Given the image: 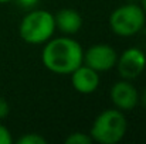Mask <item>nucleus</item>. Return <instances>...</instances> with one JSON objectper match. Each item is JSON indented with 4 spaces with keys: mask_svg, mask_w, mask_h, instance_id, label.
<instances>
[{
    "mask_svg": "<svg viewBox=\"0 0 146 144\" xmlns=\"http://www.w3.org/2000/svg\"><path fill=\"white\" fill-rule=\"evenodd\" d=\"M43 65L52 74L70 75L84 62V49L71 36L50 38L41 52Z\"/></svg>",
    "mask_w": 146,
    "mask_h": 144,
    "instance_id": "f257e3e1",
    "label": "nucleus"
},
{
    "mask_svg": "<svg viewBox=\"0 0 146 144\" xmlns=\"http://www.w3.org/2000/svg\"><path fill=\"white\" fill-rule=\"evenodd\" d=\"M55 33L54 14L48 10L30 9L19 24V34L21 40L31 45H41L52 38Z\"/></svg>",
    "mask_w": 146,
    "mask_h": 144,
    "instance_id": "f03ea898",
    "label": "nucleus"
},
{
    "mask_svg": "<svg viewBox=\"0 0 146 144\" xmlns=\"http://www.w3.org/2000/svg\"><path fill=\"white\" fill-rule=\"evenodd\" d=\"M128 130V122L122 110L106 109L102 110L92 122L90 136L92 141L99 144H116L119 143Z\"/></svg>",
    "mask_w": 146,
    "mask_h": 144,
    "instance_id": "7ed1b4c3",
    "label": "nucleus"
},
{
    "mask_svg": "<svg viewBox=\"0 0 146 144\" xmlns=\"http://www.w3.org/2000/svg\"><path fill=\"white\" fill-rule=\"evenodd\" d=\"M146 13L139 3H125L109 16V27L119 37H132L145 27Z\"/></svg>",
    "mask_w": 146,
    "mask_h": 144,
    "instance_id": "20e7f679",
    "label": "nucleus"
},
{
    "mask_svg": "<svg viewBox=\"0 0 146 144\" xmlns=\"http://www.w3.org/2000/svg\"><path fill=\"white\" fill-rule=\"evenodd\" d=\"M116 69L122 79H136L146 68V55L138 47L126 48L116 59Z\"/></svg>",
    "mask_w": 146,
    "mask_h": 144,
    "instance_id": "39448f33",
    "label": "nucleus"
},
{
    "mask_svg": "<svg viewBox=\"0 0 146 144\" xmlns=\"http://www.w3.org/2000/svg\"><path fill=\"white\" fill-rule=\"evenodd\" d=\"M118 52L108 44H95L84 51V62L97 72H106L115 68Z\"/></svg>",
    "mask_w": 146,
    "mask_h": 144,
    "instance_id": "423d86ee",
    "label": "nucleus"
},
{
    "mask_svg": "<svg viewBox=\"0 0 146 144\" xmlns=\"http://www.w3.org/2000/svg\"><path fill=\"white\" fill-rule=\"evenodd\" d=\"M109 97L119 110H132L139 103V92L128 79L115 82L109 91Z\"/></svg>",
    "mask_w": 146,
    "mask_h": 144,
    "instance_id": "0eeeda50",
    "label": "nucleus"
},
{
    "mask_svg": "<svg viewBox=\"0 0 146 144\" xmlns=\"http://www.w3.org/2000/svg\"><path fill=\"white\" fill-rule=\"evenodd\" d=\"M71 85L72 88L82 95L94 93L99 86V72L82 64L71 74Z\"/></svg>",
    "mask_w": 146,
    "mask_h": 144,
    "instance_id": "6e6552de",
    "label": "nucleus"
},
{
    "mask_svg": "<svg viewBox=\"0 0 146 144\" xmlns=\"http://www.w3.org/2000/svg\"><path fill=\"white\" fill-rule=\"evenodd\" d=\"M55 30L62 33L64 36H74L82 27V17L74 9H61L54 16Z\"/></svg>",
    "mask_w": 146,
    "mask_h": 144,
    "instance_id": "1a4fd4ad",
    "label": "nucleus"
},
{
    "mask_svg": "<svg viewBox=\"0 0 146 144\" xmlns=\"http://www.w3.org/2000/svg\"><path fill=\"white\" fill-rule=\"evenodd\" d=\"M92 139L90 134L82 133V132H77V133H71L67 139L65 144H92Z\"/></svg>",
    "mask_w": 146,
    "mask_h": 144,
    "instance_id": "9d476101",
    "label": "nucleus"
},
{
    "mask_svg": "<svg viewBox=\"0 0 146 144\" xmlns=\"http://www.w3.org/2000/svg\"><path fill=\"white\" fill-rule=\"evenodd\" d=\"M19 144H47V140L38 134V133H29V134H24L21 136L19 140H17Z\"/></svg>",
    "mask_w": 146,
    "mask_h": 144,
    "instance_id": "9b49d317",
    "label": "nucleus"
},
{
    "mask_svg": "<svg viewBox=\"0 0 146 144\" xmlns=\"http://www.w3.org/2000/svg\"><path fill=\"white\" fill-rule=\"evenodd\" d=\"M13 143V137L10 130L0 123V144H11Z\"/></svg>",
    "mask_w": 146,
    "mask_h": 144,
    "instance_id": "f8f14e48",
    "label": "nucleus"
},
{
    "mask_svg": "<svg viewBox=\"0 0 146 144\" xmlns=\"http://www.w3.org/2000/svg\"><path fill=\"white\" fill-rule=\"evenodd\" d=\"M9 112H10V106H9L7 100L0 96V120L4 119V117H7Z\"/></svg>",
    "mask_w": 146,
    "mask_h": 144,
    "instance_id": "ddd939ff",
    "label": "nucleus"
},
{
    "mask_svg": "<svg viewBox=\"0 0 146 144\" xmlns=\"http://www.w3.org/2000/svg\"><path fill=\"white\" fill-rule=\"evenodd\" d=\"M14 1H17V4H19L20 7L30 10V9H34V7L38 4L40 0H14Z\"/></svg>",
    "mask_w": 146,
    "mask_h": 144,
    "instance_id": "4468645a",
    "label": "nucleus"
},
{
    "mask_svg": "<svg viewBox=\"0 0 146 144\" xmlns=\"http://www.w3.org/2000/svg\"><path fill=\"white\" fill-rule=\"evenodd\" d=\"M139 102H141V103H142V105L146 107V89L142 92V93H141V95H139Z\"/></svg>",
    "mask_w": 146,
    "mask_h": 144,
    "instance_id": "2eb2a0df",
    "label": "nucleus"
},
{
    "mask_svg": "<svg viewBox=\"0 0 146 144\" xmlns=\"http://www.w3.org/2000/svg\"><path fill=\"white\" fill-rule=\"evenodd\" d=\"M139 4H141V7L143 9V11L146 13V0H139Z\"/></svg>",
    "mask_w": 146,
    "mask_h": 144,
    "instance_id": "dca6fc26",
    "label": "nucleus"
},
{
    "mask_svg": "<svg viewBox=\"0 0 146 144\" xmlns=\"http://www.w3.org/2000/svg\"><path fill=\"white\" fill-rule=\"evenodd\" d=\"M10 1H14V0H0V4H4V3H10Z\"/></svg>",
    "mask_w": 146,
    "mask_h": 144,
    "instance_id": "f3484780",
    "label": "nucleus"
},
{
    "mask_svg": "<svg viewBox=\"0 0 146 144\" xmlns=\"http://www.w3.org/2000/svg\"><path fill=\"white\" fill-rule=\"evenodd\" d=\"M126 1H128V3H138L139 0H126Z\"/></svg>",
    "mask_w": 146,
    "mask_h": 144,
    "instance_id": "a211bd4d",
    "label": "nucleus"
}]
</instances>
